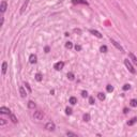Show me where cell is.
Here are the masks:
<instances>
[{
    "mask_svg": "<svg viewBox=\"0 0 137 137\" xmlns=\"http://www.w3.org/2000/svg\"><path fill=\"white\" fill-rule=\"evenodd\" d=\"M130 105H131V106H132V107H137V100H135V98H133V100H131Z\"/></svg>",
    "mask_w": 137,
    "mask_h": 137,
    "instance_id": "d6986e66",
    "label": "cell"
},
{
    "mask_svg": "<svg viewBox=\"0 0 137 137\" xmlns=\"http://www.w3.org/2000/svg\"><path fill=\"white\" fill-rule=\"evenodd\" d=\"M45 130L49 131V132H53V131L56 130V124L54 123V122H51V121L47 122V123L45 124Z\"/></svg>",
    "mask_w": 137,
    "mask_h": 137,
    "instance_id": "7a4b0ae2",
    "label": "cell"
},
{
    "mask_svg": "<svg viewBox=\"0 0 137 137\" xmlns=\"http://www.w3.org/2000/svg\"><path fill=\"white\" fill-rule=\"evenodd\" d=\"M68 78L70 79V80H73V79H74V74H73V73H68Z\"/></svg>",
    "mask_w": 137,
    "mask_h": 137,
    "instance_id": "83f0119b",
    "label": "cell"
},
{
    "mask_svg": "<svg viewBox=\"0 0 137 137\" xmlns=\"http://www.w3.org/2000/svg\"><path fill=\"white\" fill-rule=\"evenodd\" d=\"M6 71H8V63H6V61H4L2 63V75L3 76L6 74Z\"/></svg>",
    "mask_w": 137,
    "mask_h": 137,
    "instance_id": "7c38bea8",
    "label": "cell"
},
{
    "mask_svg": "<svg viewBox=\"0 0 137 137\" xmlns=\"http://www.w3.org/2000/svg\"><path fill=\"white\" fill-rule=\"evenodd\" d=\"M77 103V98L75 96H71L70 98V104L71 105H75Z\"/></svg>",
    "mask_w": 137,
    "mask_h": 137,
    "instance_id": "e0dca14e",
    "label": "cell"
},
{
    "mask_svg": "<svg viewBox=\"0 0 137 137\" xmlns=\"http://www.w3.org/2000/svg\"><path fill=\"white\" fill-rule=\"evenodd\" d=\"M3 23H4V18H3V17H1V26L3 25Z\"/></svg>",
    "mask_w": 137,
    "mask_h": 137,
    "instance_id": "d590c367",
    "label": "cell"
},
{
    "mask_svg": "<svg viewBox=\"0 0 137 137\" xmlns=\"http://www.w3.org/2000/svg\"><path fill=\"white\" fill-rule=\"evenodd\" d=\"M81 96H83V98H87V96H88V92L85 91V90H83V91H81Z\"/></svg>",
    "mask_w": 137,
    "mask_h": 137,
    "instance_id": "1f68e13d",
    "label": "cell"
},
{
    "mask_svg": "<svg viewBox=\"0 0 137 137\" xmlns=\"http://www.w3.org/2000/svg\"><path fill=\"white\" fill-rule=\"evenodd\" d=\"M100 50H101V53H107V46L106 45H102Z\"/></svg>",
    "mask_w": 137,
    "mask_h": 137,
    "instance_id": "44dd1931",
    "label": "cell"
},
{
    "mask_svg": "<svg viewBox=\"0 0 137 137\" xmlns=\"http://www.w3.org/2000/svg\"><path fill=\"white\" fill-rule=\"evenodd\" d=\"M65 113H66V115H71V113H72V109L68 108V107H66V108H65Z\"/></svg>",
    "mask_w": 137,
    "mask_h": 137,
    "instance_id": "4dcf8cb0",
    "label": "cell"
},
{
    "mask_svg": "<svg viewBox=\"0 0 137 137\" xmlns=\"http://www.w3.org/2000/svg\"><path fill=\"white\" fill-rule=\"evenodd\" d=\"M35 79L38 81L42 80V74H41V73H36V74H35Z\"/></svg>",
    "mask_w": 137,
    "mask_h": 137,
    "instance_id": "7402d4cb",
    "label": "cell"
},
{
    "mask_svg": "<svg viewBox=\"0 0 137 137\" xmlns=\"http://www.w3.org/2000/svg\"><path fill=\"white\" fill-rule=\"evenodd\" d=\"M19 93H20L21 98H26V96H27V94H28V92L26 91L25 88H24L23 86H20V87H19Z\"/></svg>",
    "mask_w": 137,
    "mask_h": 137,
    "instance_id": "ba28073f",
    "label": "cell"
},
{
    "mask_svg": "<svg viewBox=\"0 0 137 137\" xmlns=\"http://www.w3.org/2000/svg\"><path fill=\"white\" fill-rule=\"evenodd\" d=\"M65 47H66V48H68V49L72 48V47H73L72 42H66V43H65Z\"/></svg>",
    "mask_w": 137,
    "mask_h": 137,
    "instance_id": "4316f807",
    "label": "cell"
},
{
    "mask_svg": "<svg viewBox=\"0 0 137 137\" xmlns=\"http://www.w3.org/2000/svg\"><path fill=\"white\" fill-rule=\"evenodd\" d=\"M98 100H100V101H104L106 96H105V94H104V93L100 92V93H98Z\"/></svg>",
    "mask_w": 137,
    "mask_h": 137,
    "instance_id": "ac0fdd59",
    "label": "cell"
},
{
    "mask_svg": "<svg viewBox=\"0 0 137 137\" xmlns=\"http://www.w3.org/2000/svg\"><path fill=\"white\" fill-rule=\"evenodd\" d=\"M35 103L33 102V101H29V102H28V107H29L30 109H34L35 108Z\"/></svg>",
    "mask_w": 137,
    "mask_h": 137,
    "instance_id": "9a60e30c",
    "label": "cell"
},
{
    "mask_svg": "<svg viewBox=\"0 0 137 137\" xmlns=\"http://www.w3.org/2000/svg\"><path fill=\"white\" fill-rule=\"evenodd\" d=\"M49 51V47H45V53H48Z\"/></svg>",
    "mask_w": 137,
    "mask_h": 137,
    "instance_id": "e575fe53",
    "label": "cell"
},
{
    "mask_svg": "<svg viewBox=\"0 0 137 137\" xmlns=\"http://www.w3.org/2000/svg\"><path fill=\"white\" fill-rule=\"evenodd\" d=\"M106 90L108 92H113V87L111 85H107V87H106Z\"/></svg>",
    "mask_w": 137,
    "mask_h": 137,
    "instance_id": "d4e9b609",
    "label": "cell"
},
{
    "mask_svg": "<svg viewBox=\"0 0 137 137\" xmlns=\"http://www.w3.org/2000/svg\"><path fill=\"white\" fill-rule=\"evenodd\" d=\"M0 113H3V115H10V113H11V110L8 108V107L2 106V107H0Z\"/></svg>",
    "mask_w": 137,
    "mask_h": 137,
    "instance_id": "52a82bcc",
    "label": "cell"
},
{
    "mask_svg": "<svg viewBox=\"0 0 137 137\" xmlns=\"http://www.w3.org/2000/svg\"><path fill=\"white\" fill-rule=\"evenodd\" d=\"M124 65L126 66V68H127L128 71H130L132 74H135L136 73V70H135L134 68H133V65H132V63H131V61L128 59H125L124 60Z\"/></svg>",
    "mask_w": 137,
    "mask_h": 137,
    "instance_id": "6da1fadb",
    "label": "cell"
},
{
    "mask_svg": "<svg viewBox=\"0 0 137 137\" xmlns=\"http://www.w3.org/2000/svg\"><path fill=\"white\" fill-rule=\"evenodd\" d=\"M65 134H66V136H74V137L77 136V134H75V133H72V132H66Z\"/></svg>",
    "mask_w": 137,
    "mask_h": 137,
    "instance_id": "f1b7e54d",
    "label": "cell"
},
{
    "mask_svg": "<svg viewBox=\"0 0 137 137\" xmlns=\"http://www.w3.org/2000/svg\"><path fill=\"white\" fill-rule=\"evenodd\" d=\"M43 117H44V113H43V111H41V110H36V111H34V113H33V118H34L35 120L40 121V120H42V119H43Z\"/></svg>",
    "mask_w": 137,
    "mask_h": 137,
    "instance_id": "3957f363",
    "label": "cell"
},
{
    "mask_svg": "<svg viewBox=\"0 0 137 137\" xmlns=\"http://www.w3.org/2000/svg\"><path fill=\"white\" fill-rule=\"evenodd\" d=\"M83 121H86V122L90 121V115L89 113H85V115L83 116Z\"/></svg>",
    "mask_w": 137,
    "mask_h": 137,
    "instance_id": "ffe728a7",
    "label": "cell"
},
{
    "mask_svg": "<svg viewBox=\"0 0 137 137\" xmlns=\"http://www.w3.org/2000/svg\"><path fill=\"white\" fill-rule=\"evenodd\" d=\"M6 123V121H5V119H3V118H0V125H4V124Z\"/></svg>",
    "mask_w": 137,
    "mask_h": 137,
    "instance_id": "f546056e",
    "label": "cell"
},
{
    "mask_svg": "<svg viewBox=\"0 0 137 137\" xmlns=\"http://www.w3.org/2000/svg\"><path fill=\"white\" fill-rule=\"evenodd\" d=\"M6 9H8V2L5 0H3L1 2V4H0V11H1V13H4L6 11Z\"/></svg>",
    "mask_w": 137,
    "mask_h": 137,
    "instance_id": "8992f818",
    "label": "cell"
},
{
    "mask_svg": "<svg viewBox=\"0 0 137 137\" xmlns=\"http://www.w3.org/2000/svg\"><path fill=\"white\" fill-rule=\"evenodd\" d=\"M110 42L113 43V46H115V47H116V48H117V49H119L120 51H122V53H123V51H124L123 47H122L121 45H120L119 43L117 42V41H115V40H113V39H110Z\"/></svg>",
    "mask_w": 137,
    "mask_h": 137,
    "instance_id": "277c9868",
    "label": "cell"
},
{
    "mask_svg": "<svg viewBox=\"0 0 137 137\" xmlns=\"http://www.w3.org/2000/svg\"><path fill=\"white\" fill-rule=\"evenodd\" d=\"M36 56L34 55V54H31V55L29 56V62L30 63H32V64H34V63H36Z\"/></svg>",
    "mask_w": 137,
    "mask_h": 137,
    "instance_id": "8fae6325",
    "label": "cell"
},
{
    "mask_svg": "<svg viewBox=\"0 0 137 137\" xmlns=\"http://www.w3.org/2000/svg\"><path fill=\"white\" fill-rule=\"evenodd\" d=\"M131 89V85L130 83H125V85L123 86V90L124 91H126V90H130Z\"/></svg>",
    "mask_w": 137,
    "mask_h": 137,
    "instance_id": "484cf974",
    "label": "cell"
},
{
    "mask_svg": "<svg viewBox=\"0 0 137 137\" xmlns=\"http://www.w3.org/2000/svg\"><path fill=\"white\" fill-rule=\"evenodd\" d=\"M75 49H76L77 51H80L81 50V46H80V45H75Z\"/></svg>",
    "mask_w": 137,
    "mask_h": 137,
    "instance_id": "836d02e7",
    "label": "cell"
},
{
    "mask_svg": "<svg viewBox=\"0 0 137 137\" xmlns=\"http://www.w3.org/2000/svg\"><path fill=\"white\" fill-rule=\"evenodd\" d=\"M89 103L91 105L94 104V98H93V96H90V98H89Z\"/></svg>",
    "mask_w": 137,
    "mask_h": 137,
    "instance_id": "d6a6232c",
    "label": "cell"
},
{
    "mask_svg": "<svg viewBox=\"0 0 137 137\" xmlns=\"http://www.w3.org/2000/svg\"><path fill=\"white\" fill-rule=\"evenodd\" d=\"M63 66H64V62L63 61H59V62H57V63L54 65V68H55L56 71H61L62 68H63Z\"/></svg>",
    "mask_w": 137,
    "mask_h": 137,
    "instance_id": "5b68a950",
    "label": "cell"
},
{
    "mask_svg": "<svg viewBox=\"0 0 137 137\" xmlns=\"http://www.w3.org/2000/svg\"><path fill=\"white\" fill-rule=\"evenodd\" d=\"M9 116H10V119H11V121H12L13 123H17V118L15 117V115H13V113H11Z\"/></svg>",
    "mask_w": 137,
    "mask_h": 137,
    "instance_id": "2e32d148",
    "label": "cell"
},
{
    "mask_svg": "<svg viewBox=\"0 0 137 137\" xmlns=\"http://www.w3.org/2000/svg\"><path fill=\"white\" fill-rule=\"evenodd\" d=\"M135 122H137V118H132V119H131V121L127 122V124H128V125H133Z\"/></svg>",
    "mask_w": 137,
    "mask_h": 137,
    "instance_id": "cb8c5ba5",
    "label": "cell"
},
{
    "mask_svg": "<svg viewBox=\"0 0 137 137\" xmlns=\"http://www.w3.org/2000/svg\"><path fill=\"white\" fill-rule=\"evenodd\" d=\"M72 2L74 4H86V5H88V2L86 0H72Z\"/></svg>",
    "mask_w": 137,
    "mask_h": 137,
    "instance_id": "4fadbf2b",
    "label": "cell"
},
{
    "mask_svg": "<svg viewBox=\"0 0 137 137\" xmlns=\"http://www.w3.org/2000/svg\"><path fill=\"white\" fill-rule=\"evenodd\" d=\"M25 88L28 90V93H31V91H32V90H31V87H30V85H29L28 83H25Z\"/></svg>",
    "mask_w": 137,
    "mask_h": 137,
    "instance_id": "603a6c76",
    "label": "cell"
},
{
    "mask_svg": "<svg viewBox=\"0 0 137 137\" xmlns=\"http://www.w3.org/2000/svg\"><path fill=\"white\" fill-rule=\"evenodd\" d=\"M128 58L132 60L133 63H135L137 65V57L134 55V54H133V53H128Z\"/></svg>",
    "mask_w": 137,
    "mask_h": 137,
    "instance_id": "30bf717a",
    "label": "cell"
},
{
    "mask_svg": "<svg viewBox=\"0 0 137 137\" xmlns=\"http://www.w3.org/2000/svg\"><path fill=\"white\" fill-rule=\"evenodd\" d=\"M90 33H92L93 35H95L96 38H98V39H102L103 38V35L100 33V32L98 31V30H94V29H90Z\"/></svg>",
    "mask_w": 137,
    "mask_h": 137,
    "instance_id": "9c48e42d",
    "label": "cell"
},
{
    "mask_svg": "<svg viewBox=\"0 0 137 137\" xmlns=\"http://www.w3.org/2000/svg\"><path fill=\"white\" fill-rule=\"evenodd\" d=\"M28 3H29V0H26L25 2H24V4H23V6L20 8V14H23L24 12H25V10L27 9V6H28Z\"/></svg>",
    "mask_w": 137,
    "mask_h": 137,
    "instance_id": "5bb4252c",
    "label": "cell"
}]
</instances>
